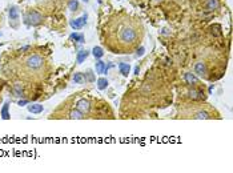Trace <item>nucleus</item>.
I'll use <instances>...</instances> for the list:
<instances>
[{
  "label": "nucleus",
  "instance_id": "nucleus-21",
  "mask_svg": "<svg viewBox=\"0 0 233 173\" xmlns=\"http://www.w3.org/2000/svg\"><path fill=\"white\" fill-rule=\"evenodd\" d=\"M68 8H69V11H77V8H79V3H77V0H69V3H68Z\"/></svg>",
  "mask_w": 233,
  "mask_h": 173
},
{
  "label": "nucleus",
  "instance_id": "nucleus-3",
  "mask_svg": "<svg viewBox=\"0 0 233 173\" xmlns=\"http://www.w3.org/2000/svg\"><path fill=\"white\" fill-rule=\"evenodd\" d=\"M43 63H44V60H43L42 56H39V55H32V56H29L28 59H27L25 65L28 67L29 69H39V68H42Z\"/></svg>",
  "mask_w": 233,
  "mask_h": 173
},
{
  "label": "nucleus",
  "instance_id": "nucleus-2",
  "mask_svg": "<svg viewBox=\"0 0 233 173\" xmlns=\"http://www.w3.org/2000/svg\"><path fill=\"white\" fill-rule=\"evenodd\" d=\"M24 23L27 25H39L43 23V15L37 11H31L24 16Z\"/></svg>",
  "mask_w": 233,
  "mask_h": 173
},
{
  "label": "nucleus",
  "instance_id": "nucleus-12",
  "mask_svg": "<svg viewBox=\"0 0 233 173\" xmlns=\"http://www.w3.org/2000/svg\"><path fill=\"white\" fill-rule=\"evenodd\" d=\"M119 69H120V73L127 77L129 75V71H131V65L128 63H119Z\"/></svg>",
  "mask_w": 233,
  "mask_h": 173
},
{
  "label": "nucleus",
  "instance_id": "nucleus-11",
  "mask_svg": "<svg viewBox=\"0 0 233 173\" xmlns=\"http://www.w3.org/2000/svg\"><path fill=\"white\" fill-rule=\"evenodd\" d=\"M12 95L15 97H23L24 96V89H23V87H21V84L17 83L12 87Z\"/></svg>",
  "mask_w": 233,
  "mask_h": 173
},
{
  "label": "nucleus",
  "instance_id": "nucleus-23",
  "mask_svg": "<svg viewBox=\"0 0 233 173\" xmlns=\"http://www.w3.org/2000/svg\"><path fill=\"white\" fill-rule=\"evenodd\" d=\"M212 28H214V31L210 29L212 35H214V36H220V35H221V32H220V25H214V27H212Z\"/></svg>",
  "mask_w": 233,
  "mask_h": 173
},
{
  "label": "nucleus",
  "instance_id": "nucleus-22",
  "mask_svg": "<svg viewBox=\"0 0 233 173\" xmlns=\"http://www.w3.org/2000/svg\"><path fill=\"white\" fill-rule=\"evenodd\" d=\"M2 117L4 120L10 119V113H8V103H6V104L3 105V108H2Z\"/></svg>",
  "mask_w": 233,
  "mask_h": 173
},
{
  "label": "nucleus",
  "instance_id": "nucleus-28",
  "mask_svg": "<svg viewBox=\"0 0 233 173\" xmlns=\"http://www.w3.org/2000/svg\"><path fill=\"white\" fill-rule=\"evenodd\" d=\"M138 72H140V68L136 67V68H135V75H138Z\"/></svg>",
  "mask_w": 233,
  "mask_h": 173
},
{
  "label": "nucleus",
  "instance_id": "nucleus-19",
  "mask_svg": "<svg viewBox=\"0 0 233 173\" xmlns=\"http://www.w3.org/2000/svg\"><path fill=\"white\" fill-rule=\"evenodd\" d=\"M195 119H197V120H205V119H209L210 116H209V113L208 112H205V110H200V112H197L195 116H193Z\"/></svg>",
  "mask_w": 233,
  "mask_h": 173
},
{
  "label": "nucleus",
  "instance_id": "nucleus-17",
  "mask_svg": "<svg viewBox=\"0 0 233 173\" xmlns=\"http://www.w3.org/2000/svg\"><path fill=\"white\" fill-rule=\"evenodd\" d=\"M83 112H80L79 109H76V110H72V112L69 113V119H75V120H81V119H84V116H83Z\"/></svg>",
  "mask_w": 233,
  "mask_h": 173
},
{
  "label": "nucleus",
  "instance_id": "nucleus-14",
  "mask_svg": "<svg viewBox=\"0 0 233 173\" xmlns=\"http://www.w3.org/2000/svg\"><path fill=\"white\" fill-rule=\"evenodd\" d=\"M95 69H96V73L103 75V73H104V69H105V63H104V61H101V60L96 61V64H95Z\"/></svg>",
  "mask_w": 233,
  "mask_h": 173
},
{
  "label": "nucleus",
  "instance_id": "nucleus-10",
  "mask_svg": "<svg viewBox=\"0 0 233 173\" xmlns=\"http://www.w3.org/2000/svg\"><path fill=\"white\" fill-rule=\"evenodd\" d=\"M27 109H28L31 113H33V115H39V113L43 112L44 108H43L42 104H29V105H27Z\"/></svg>",
  "mask_w": 233,
  "mask_h": 173
},
{
  "label": "nucleus",
  "instance_id": "nucleus-15",
  "mask_svg": "<svg viewBox=\"0 0 233 173\" xmlns=\"http://www.w3.org/2000/svg\"><path fill=\"white\" fill-rule=\"evenodd\" d=\"M107 87H108V80H107L105 77H100L97 80V88L100 91L107 89Z\"/></svg>",
  "mask_w": 233,
  "mask_h": 173
},
{
  "label": "nucleus",
  "instance_id": "nucleus-1",
  "mask_svg": "<svg viewBox=\"0 0 233 173\" xmlns=\"http://www.w3.org/2000/svg\"><path fill=\"white\" fill-rule=\"evenodd\" d=\"M137 31L133 27H124L120 31V41L124 44H133L137 40Z\"/></svg>",
  "mask_w": 233,
  "mask_h": 173
},
{
  "label": "nucleus",
  "instance_id": "nucleus-29",
  "mask_svg": "<svg viewBox=\"0 0 233 173\" xmlns=\"http://www.w3.org/2000/svg\"><path fill=\"white\" fill-rule=\"evenodd\" d=\"M83 2H84V3H89V0H83Z\"/></svg>",
  "mask_w": 233,
  "mask_h": 173
},
{
  "label": "nucleus",
  "instance_id": "nucleus-16",
  "mask_svg": "<svg viewBox=\"0 0 233 173\" xmlns=\"http://www.w3.org/2000/svg\"><path fill=\"white\" fill-rule=\"evenodd\" d=\"M92 55L96 57V59H101L103 56H104V51H103L101 47H95L92 50Z\"/></svg>",
  "mask_w": 233,
  "mask_h": 173
},
{
  "label": "nucleus",
  "instance_id": "nucleus-13",
  "mask_svg": "<svg viewBox=\"0 0 233 173\" xmlns=\"http://www.w3.org/2000/svg\"><path fill=\"white\" fill-rule=\"evenodd\" d=\"M184 79H185V81L188 83V84H197V81H199V80H197V77L195 76L193 73H191V72H188V73H185L184 75Z\"/></svg>",
  "mask_w": 233,
  "mask_h": 173
},
{
  "label": "nucleus",
  "instance_id": "nucleus-25",
  "mask_svg": "<svg viewBox=\"0 0 233 173\" xmlns=\"http://www.w3.org/2000/svg\"><path fill=\"white\" fill-rule=\"evenodd\" d=\"M144 53H145V48H144V47H140V48L137 50V52H136V56H137V57H141L143 55H144Z\"/></svg>",
  "mask_w": 233,
  "mask_h": 173
},
{
  "label": "nucleus",
  "instance_id": "nucleus-18",
  "mask_svg": "<svg viewBox=\"0 0 233 173\" xmlns=\"http://www.w3.org/2000/svg\"><path fill=\"white\" fill-rule=\"evenodd\" d=\"M73 81L76 84H83L86 81V77H84V73H75L73 75Z\"/></svg>",
  "mask_w": 233,
  "mask_h": 173
},
{
  "label": "nucleus",
  "instance_id": "nucleus-20",
  "mask_svg": "<svg viewBox=\"0 0 233 173\" xmlns=\"http://www.w3.org/2000/svg\"><path fill=\"white\" fill-rule=\"evenodd\" d=\"M71 40H75V41H77V43H84V35H81V33H72L71 35Z\"/></svg>",
  "mask_w": 233,
  "mask_h": 173
},
{
  "label": "nucleus",
  "instance_id": "nucleus-27",
  "mask_svg": "<svg viewBox=\"0 0 233 173\" xmlns=\"http://www.w3.org/2000/svg\"><path fill=\"white\" fill-rule=\"evenodd\" d=\"M17 104H19L20 106H23V105H25V104H28V101H27V100H20Z\"/></svg>",
  "mask_w": 233,
  "mask_h": 173
},
{
  "label": "nucleus",
  "instance_id": "nucleus-9",
  "mask_svg": "<svg viewBox=\"0 0 233 173\" xmlns=\"http://www.w3.org/2000/svg\"><path fill=\"white\" fill-rule=\"evenodd\" d=\"M218 6H220L218 0H208L207 4H205V11H208V12H213L214 10H217Z\"/></svg>",
  "mask_w": 233,
  "mask_h": 173
},
{
  "label": "nucleus",
  "instance_id": "nucleus-7",
  "mask_svg": "<svg viewBox=\"0 0 233 173\" xmlns=\"http://www.w3.org/2000/svg\"><path fill=\"white\" fill-rule=\"evenodd\" d=\"M195 73L199 75V76H205V73H207V64H205L204 61H199V63H196Z\"/></svg>",
  "mask_w": 233,
  "mask_h": 173
},
{
  "label": "nucleus",
  "instance_id": "nucleus-30",
  "mask_svg": "<svg viewBox=\"0 0 233 173\" xmlns=\"http://www.w3.org/2000/svg\"><path fill=\"white\" fill-rule=\"evenodd\" d=\"M156 2H160V0H156Z\"/></svg>",
  "mask_w": 233,
  "mask_h": 173
},
{
  "label": "nucleus",
  "instance_id": "nucleus-8",
  "mask_svg": "<svg viewBox=\"0 0 233 173\" xmlns=\"http://www.w3.org/2000/svg\"><path fill=\"white\" fill-rule=\"evenodd\" d=\"M88 56H89V51H87V50H81V51H79V52H77V55H76V63H77V64L84 63Z\"/></svg>",
  "mask_w": 233,
  "mask_h": 173
},
{
  "label": "nucleus",
  "instance_id": "nucleus-5",
  "mask_svg": "<svg viewBox=\"0 0 233 173\" xmlns=\"http://www.w3.org/2000/svg\"><path fill=\"white\" fill-rule=\"evenodd\" d=\"M8 16H10V23L12 28H17V23L19 21V11H17L16 7H11L10 12H8Z\"/></svg>",
  "mask_w": 233,
  "mask_h": 173
},
{
  "label": "nucleus",
  "instance_id": "nucleus-6",
  "mask_svg": "<svg viewBox=\"0 0 233 173\" xmlns=\"http://www.w3.org/2000/svg\"><path fill=\"white\" fill-rule=\"evenodd\" d=\"M76 109H79L80 112L83 113H88L91 110V103L86 99H80L77 103H76Z\"/></svg>",
  "mask_w": 233,
  "mask_h": 173
},
{
  "label": "nucleus",
  "instance_id": "nucleus-24",
  "mask_svg": "<svg viewBox=\"0 0 233 173\" xmlns=\"http://www.w3.org/2000/svg\"><path fill=\"white\" fill-rule=\"evenodd\" d=\"M200 92H197V91H191L189 92V97L191 99H193V100H196V99H200Z\"/></svg>",
  "mask_w": 233,
  "mask_h": 173
},
{
  "label": "nucleus",
  "instance_id": "nucleus-26",
  "mask_svg": "<svg viewBox=\"0 0 233 173\" xmlns=\"http://www.w3.org/2000/svg\"><path fill=\"white\" fill-rule=\"evenodd\" d=\"M86 76H88V81H95V76H93V73L91 72V71H88V72L86 73ZM87 80H86V81H87Z\"/></svg>",
  "mask_w": 233,
  "mask_h": 173
},
{
  "label": "nucleus",
  "instance_id": "nucleus-4",
  "mask_svg": "<svg viewBox=\"0 0 233 173\" xmlns=\"http://www.w3.org/2000/svg\"><path fill=\"white\" fill-rule=\"evenodd\" d=\"M87 19H88V15L87 13H84L81 17H77V19H73L69 21V25L72 27L73 29H81L84 25L87 23Z\"/></svg>",
  "mask_w": 233,
  "mask_h": 173
}]
</instances>
